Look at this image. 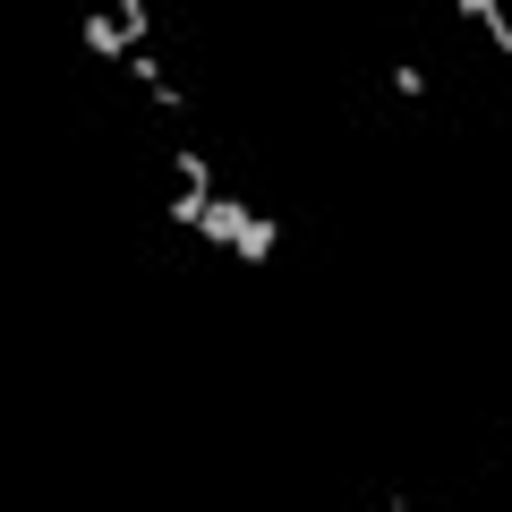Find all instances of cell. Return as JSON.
Instances as JSON below:
<instances>
[{"instance_id":"obj_1","label":"cell","mask_w":512,"mask_h":512,"mask_svg":"<svg viewBox=\"0 0 512 512\" xmlns=\"http://www.w3.org/2000/svg\"><path fill=\"white\" fill-rule=\"evenodd\" d=\"M86 52H94V60H137V43H128L120 9H94V18H86Z\"/></svg>"},{"instance_id":"obj_2","label":"cell","mask_w":512,"mask_h":512,"mask_svg":"<svg viewBox=\"0 0 512 512\" xmlns=\"http://www.w3.org/2000/svg\"><path fill=\"white\" fill-rule=\"evenodd\" d=\"M461 18H470V26H487V43H495L504 60H512V18L495 9V0H461Z\"/></svg>"},{"instance_id":"obj_3","label":"cell","mask_w":512,"mask_h":512,"mask_svg":"<svg viewBox=\"0 0 512 512\" xmlns=\"http://www.w3.org/2000/svg\"><path fill=\"white\" fill-rule=\"evenodd\" d=\"M171 171H180V188H197V197H222V188H214V163H205L197 146H171Z\"/></svg>"},{"instance_id":"obj_4","label":"cell","mask_w":512,"mask_h":512,"mask_svg":"<svg viewBox=\"0 0 512 512\" xmlns=\"http://www.w3.org/2000/svg\"><path fill=\"white\" fill-rule=\"evenodd\" d=\"M120 26H128V43L146 52V35H154V9H146V0H120Z\"/></svg>"},{"instance_id":"obj_5","label":"cell","mask_w":512,"mask_h":512,"mask_svg":"<svg viewBox=\"0 0 512 512\" xmlns=\"http://www.w3.org/2000/svg\"><path fill=\"white\" fill-rule=\"evenodd\" d=\"M393 94H402V103H419V94H427V69H410V60H393Z\"/></svg>"},{"instance_id":"obj_6","label":"cell","mask_w":512,"mask_h":512,"mask_svg":"<svg viewBox=\"0 0 512 512\" xmlns=\"http://www.w3.org/2000/svg\"><path fill=\"white\" fill-rule=\"evenodd\" d=\"M154 111H163V120H188V94H180V86L163 77V86H154Z\"/></svg>"}]
</instances>
